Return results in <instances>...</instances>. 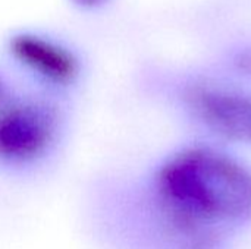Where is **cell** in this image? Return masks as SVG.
Masks as SVG:
<instances>
[{
    "instance_id": "6da1fadb",
    "label": "cell",
    "mask_w": 251,
    "mask_h": 249,
    "mask_svg": "<svg viewBox=\"0 0 251 249\" xmlns=\"http://www.w3.org/2000/svg\"><path fill=\"white\" fill-rule=\"evenodd\" d=\"M154 189L171 235L187 249L215 247L231 226L251 216V170L209 148L168 158Z\"/></svg>"
},
{
    "instance_id": "7a4b0ae2",
    "label": "cell",
    "mask_w": 251,
    "mask_h": 249,
    "mask_svg": "<svg viewBox=\"0 0 251 249\" xmlns=\"http://www.w3.org/2000/svg\"><path fill=\"white\" fill-rule=\"evenodd\" d=\"M66 135V104L16 88L0 103V172L24 176L43 170Z\"/></svg>"
},
{
    "instance_id": "3957f363",
    "label": "cell",
    "mask_w": 251,
    "mask_h": 249,
    "mask_svg": "<svg viewBox=\"0 0 251 249\" xmlns=\"http://www.w3.org/2000/svg\"><path fill=\"white\" fill-rule=\"evenodd\" d=\"M6 54L13 68L29 84V91L63 104L78 91L84 65L66 43L40 32L18 31L6 41Z\"/></svg>"
},
{
    "instance_id": "277c9868",
    "label": "cell",
    "mask_w": 251,
    "mask_h": 249,
    "mask_svg": "<svg viewBox=\"0 0 251 249\" xmlns=\"http://www.w3.org/2000/svg\"><path fill=\"white\" fill-rule=\"evenodd\" d=\"M196 114L216 134L251 144V94L200 85L188 94Z\"/></svg>"
},
{
    "instance_id": "5b68a950",
    "label": "cell",
    "mask_w": 251,
    "mask_h": 249,
    "mask_svg": "<svg viewBox=\"0 0 251 249\" xmlns=\"http://www.w3.org/2000/svg\"><path fill=\"white\" fill-rule=\"evenodd\" d=\"M18 87L7 78L3 72H0V103L4 101Z\"/></svg>"
},
{
    "instance_id": "8992f818",
    "label": "cell",
    "mask_w": 251,
    "mask_h": 249,
    "mask_svg": "<svg viewBox=\"0 0 251 249\" xmlns=\"http://www.w3.org/2000/svg\"><path fill=\"white\" fill-rule=\"evenodd\" d=\"M106 0H74V3L76 6H81V7H88V9H93V7H97L100 4H103Z\"/></svg>"
}]
</instances>
